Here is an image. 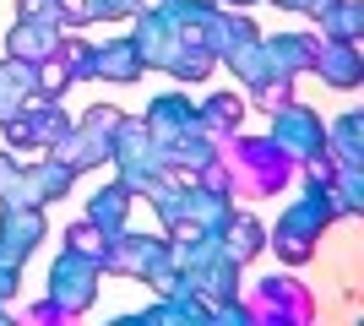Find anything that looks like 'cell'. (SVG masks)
I'll list each match as a JSON object with an SVG mask.
<instances>
[{"label":"cell","mask_w":364,"mask_h":326,"mask_svg":"<svg viewBox=\"0 0 364 326\" xmlns=\"http://www.w3.org/2000/svg\"><path fill=\"white\" fill-rule=\"evenodd\" d=\"M104 239H109V234L98 229V223H87V217L65 229V250H76V256H92V261H104Z\"/></svg>","instance_id":"obj_22"},{"label":"cell","mask_w":364,"mask_h":326,"mask_svg":"<svg viewBox=\"0 0 364 326\" xmlns=\"http://www.w3.org/2000/svg\"><path fill=\"white\" fill-rule=\"evenodd\" d=\"M120 120H125V114L114 104L87 109V114H82V120L60 136L55 158L71 163V169H98V163H109V158H114V131H120Z\"/></svg>","instance_id":"obj_2"},{"label":"cell","mask_w":364,"mask_h":326,"mask_svg":"<svg viewBox=\"0 0 364 326\" xmlns=\"http://www.w3.org/2000/svg\"><path fill=\"white\" fill-rule=\"evenodd\" d=\"M191 125H201V120H196V109H191V98H180V93L152 98V109H147V131L158 136V147H164V141H174V136H185Z\"/></svg>","instance_id":"obj_12"},{"label":"cell","mask_w":364,"mask_h":326,"mask_svg":"<svg viewBox=\"0 0 364 326\" xmlns=\"http://www.w3.org/2000/svg\"><path fill=\"white\" fill-rule=\"evenodd\" d=\"M98 278H104V266L92 261V256L60 250V261L49 266V299L60 305V315H82L98 299Z\"/></svg>","instance_id":"obj_5"},{"label":"cell","mask_w":364,"mask_h":326,"mask_svg":"<svg viewBox=\"0 0 364 326\" xmlns=\"http://www.w3.org/2000/svg\"><path fill=\"white\" fill-rule=\"evenodd\" d=\"M272 141L294 158V163H304L310 153L326 147V125H321L316 109H304V104H294V98H289V104L272 109Z\"/></svg>","instance_id":"obj_6"},{"label":"cell","mask_w":364,"mask_h":326,"mask_svg":"<svg viewBox=\"0 0 364 326\" xmlns=\"http://www.w3.org/2000/svg\"><path fill=\"white\" fill-rule=\"evenodd\" d=\"M196 120H201L207 136H228V131H240V120H245V98L240 93H218V98H207V109H201Z\"/></svg>","instance_id":"obj_19"},{"label":"cell","mask_w":364,"mask_h":326,"mask_svg":"<svg viewBox=\"0 0 364 326\" xmlns=\"http://www.w3.org/2000/svg\"><path fill=\"white\" fill-rule=\"evenodd\" d=\"M223 6H234V11H245V6H256V0H223Z\"/></svg>","instance_id":"obj_26"},{"label":"cell","mask_w":364,"mask_h":326,"mask_svg":"<svg viewBox=\"0 0 364 326\" xmlns=\"http://www.w3.org/2000/svg\"><path fill=\"white\" fill-rule=\"evenodd\" d=\"M337 217V196H332V185H310L299 196V202L283 212V223H277V256L283 261H310V250H316V239H321V229Z\"/></svg>","instance_id":"obj_1"},{"label":"cell","mask_w":364,"mask_h":326,"mask_svg":"<svg viewBox=\"0 0 364 326\" xmlns=\"http://www.w3.org/2000/svg\"><path fill=\"white\" fill-rule=\"evenodd\" d=\"M33 93H38V65H33V60H16V55H11V60L0 65V125L11 120V114L28 104Z\"/></svg>","instance_id":"obj_14"},{"label":"cell","mask_w":364,"mask_h":326,"mask_svg":"<svg viewBox=\"0 0 364 326\" xmlns=\"http://www.w3.org/2000/svg\"><path fill=\"white\" fill-rule=\"evenodd\" d=\"M49 234L44 223V207H28V202H6L0 207V261L22 266L38 250V239Z\"/></svg>","instance_id":"obj_7"},{"label":"cell","mask_w":364,"mask_h":326,"mask_svg":"<svg viewBox=\"0 0 364 326\" xmlns=\"http://www.w3.org/2000/svg\"><path fill=\"white\" fill-rule=\"evenodd\" d=\"M0 321H6V305H0Z\"/></svg>","instance_id":"obj_27"},{"label":"cell","mask_w":364,"mask_h":326,"mask_svg":"<svg viewBox=\"0 0 364 326\" xmlns=\"http://www.w3.org/2000/svg\"><path fill=\"white\" fill-rule=\"evenodd\" d=\"M316 22H321V38H343V44H353L359 28H364V6H359V0H337V6H326Z\"/></svg>","instance_id":"obj_20"},{"label":"cell","mask_w":364,"mask_h":326,"mask_svg":"<svg viewBox=\"0 0 364 326\" xmlns=\"http://www.w3.org/2000/svg\"><path fill=\"white\" fill-rule=\"evenodd\" d=\"M283 11H304V16H321L326 6H337V0H277Z\"/></svg>","instance_id":"obj_24"},{"label":"cell","mask_w":364,"mask_h":326,"mask_svg":"<svg viewBox=\"0 0 364 326\" xmlns=\"http://www.w3.org/2000/svg\"><path fill=\"white\" fill-rule=\"evenodd\" d=\"M267 55H272V71L283 82H294L299 71H310V55H316V33H277V38H261Z\"/></svg>","instance_id":"obj_13"},{"label":"cell","mask_w":364,"mask_h":326,"mask_svg":"<svg viewBox=\"0 0 364 326\" xmlns=\"http://www.w3.org/2000/svg\"><path fill=\"white\" fill-rule=\"evenodd\" d=\"M114 169H120V185L125 190H147L158 174H168V158L158 147V136L147 131V120H131L125 114L120 131H114V158H109Z\"/></svg>","instance_id":"obj_3"},{"label":"cell","mask_w":364,"mask_h":326,"mask_svg":"<svg viewBox=\"0 0 364 326\" xmlns=\"http://www.w3.org/2000/svg\"><path fill=\"white\" fill-rule=\"evenodd\" d=\"M131 202H136V190L104 185L98 196H87V223H98L104 234H120V229H125V217H131Z\"/></svg>","instance_id":"obj_16"},{"label":"cell","mask_w":364,"mask_h":326,"mask_svg":"<svg viewBox=\"0 0 364 326\" xmlns=\"http://www.w3.org/2000/svg\"><path fill=\"white\" fill-rule=\"evenodd\" d=\"M174 261V245L168 239H158V234H131V229H120V234H109L104 239V272H125V278H152L158 266H168Z\"/></svg>","instance_id":"obj_4"},{"label":"cell","mask_w":364,"mask_h":326,"mask_svg":"<svg viewBox=\"0 0 364 326\" xmlns=\"http://www.w3.org/2000/svg\"><path fill=\"white\" fill-rule=\"evenodd\" d=\"M55 44H60V22H44V16H16L11 38H6L16 60H33V65H44L55 55Z\"/></svg>","instance_id":"obj_9"},{"label":"cell","mask_w":364,"mask_h":326,"mask_svg":"<svg viewBox=\"0 0 364 326\" xmlns=\"http://www.w3.org/2000/svg\"><path fill=\"white\" fill-rule=\"evenodd\" d=\"M87 71H92V77H104V82H136V77H141V49H136V38L92 44Z\"/></svg>","instance_id":"obj_10"},{"label":"cell","mask_w":364,"mask_h":326,"mask_svg":"<svg viewBox=\"0 0 364 326\" xmlns=\"http://www.w3.org/2000/svg\"><path fill=\"white\" fill-rule=\"evenodd\" d=\"M310 71H316L326 87H359L364 82V65H359V49L343 44V38H321L316 33V55H310Z\"/></svg>","instance_id":"obj_8"},{"label":"cell","mask_w":364,"mask_h":326,"mask_svg":"<svg viewBox=\"0 0 364 326\" xmlns=\"http://www.w3.org/2000/svg\"><path fill=\"white\" fill-rule=\"evenodd\" d=\"M261 310H272L277 321H283V315H289V321H304V315H310V299L299 294V283L294 278H267L256 288V305H250V321H256Z\"/></svg>","instance_id":"obj_11"},{"label":"cell","mask_w":364,"mask_h":326,"mask_svg":"<svg viewBox=\"0 0 364 326\" xmlns=\"http://www.w3.org/2000/svg\"><path fill=\"white\" fill-rule=\"evenodd\" d=\"M364 120L359 114H343V120L326 131V153H332V163H343V169H359L364 163Z\"/></svg>","instance_id":"obj_18"},{"label":"cell","mask_w":364,"mask_h":326,"mask_svg":"<svg viewBox=\"0 0 364 326\" xmlns=\"http://www.w3.org/2000/svg\"><path fill=\"white\" fill-rule=\"evenodd\" d=\"M261 245H267V229H261L256 217H245V212H228V223L218 229V250H223L234 266H245Z\"/></svg>","instance_id":"obj_15"},{"label":"cell","mask_w":364,"mask_h":326,"mask_svg":"<svg viewBox=\"0 0 364 326\" xmlns=\"http://www.w3.org/2000/svg\"><path fill=\"white\" fill-rule=\"evenodd\" d=\"M71 180H76V169H71V163H60L55 153L38 158V163H28V190H33V202H38V207L55 202V196H65Z\"/></svg>","instance_id":"obj_17"},{"label":"cell","mask_w":364,"mask_h":326,"mask_svg":"<svg viewBox=\"0 0 364 326\" xmlns=\"http://www.w3.org/2000/svg\"><path fill=\"white\" fill-rule=\"evenodd\" d=\"M6 202L38 207V202H33V190H28V163H16V158L0 153V207H6Z\"/></svg>","instance_id":"obj_21"},{"label":"cell","mask_w":364,"mask_h":326,"mask_svg":"<svg viewBox=\"0 0 364 326\" xmlns=\"http://www.w3.org/2000/svg\"><path fill=\"white\" fill-rule=\"evenodd\" d=\"M16 16H44V22H60V0H16Z\"/></svg>","instance_id":"obj_23"},{"label":"cell","mask_w":364,"mask_h":326,"mask_svg":"<svg viewBox=\"0 0 364 326\" xmlns=\"http://www.w3.org/2000/svg\"><path fill=\"white\" fill-rule=\"evenodd\" d=\"M16 283H22V266L0 261V299H11V294H16Z\"/></svg>","instance_id":"obj_25"}]
</instances>
